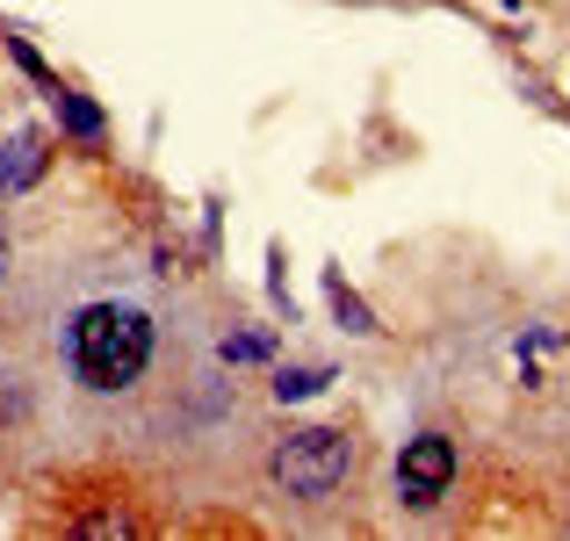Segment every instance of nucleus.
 I'll return each mask as SVG.
<instances>
[{"label": "nucleus", "instance_id": "7ed1b4c3", "mask_svg": "<svg viewBox=\"0 0 570 541\" xmlns=\"http://www.w3.org/2000/svg\"><path fill=\"white\" fill-rule=\"evenodd\" d=\"M448 484H455V447H448L441 433H419V441L397 455V499L404 505H433Z\"/></svg>", "mask_w": 570, "mask_h": 541}, {"label": "nucleus", "instance_id": "39448f33", "mask_svg": "<svg viewBox=\"0 0 570 541\" xmlns=\"http://www.w3.org/2000/svg\"><path fill=\"white\" fill-rule=\"evenodd\" d=\"M325 296H333V318L347 325V333H362V340H368V333H383V325H376V311H368L362 296L347 289V275H325Z\"/></svg>", "mask_w": 570, "mask_h": 541}, {"label": "nucleus", "instance_id": "f8f14e48", "mask_svg": "<svg viewBox=\"0 0 570 541\" xmlns=\"http://www.w3.org/2000/svg\"><path fill=\"white\" fill-rule=\"evenodd\" d=\"M267 296L289 304V275H282V246H267Z\"/></svg>", "mask_w": 570, "mask_h": 541}, {"label": "nucleus", "instance_id": "9d476101", "mask_svg": "<svg viewBox=\"0 0 570 541\" xmlns=\"http://www.w3.org/2000/svg\"><path fill=\"white\" fill-rule=\"evenodd\" d=\"M29 419V390H22V375H0V426H22Z\"/></svg>", "mask_w": 570, "mask_h": 541}, {"label": "nucleus", "instance_id": "ddd939ff", "mask_svg": "<svg viewBox=\"0 0 570 541\" xmlns=\"http://www.w3.org/2000/svg\"><path fill=\"white\" fill-rule=\"evenodd\" d=\"M0 275H8V238H0Z\"/></svg>", "mask_w": 570, "mask_h": 541}, {"label": "nucleus", "instance_id": "20e7f679", "mask_svg": "<svg viewBox=\"0 0 570 541\" xmlns=\"http://www.w3.org/2000/svg\"><path fill=\"white\" fill-rule=\"evenodd\" d=\"M43 167H51V153H43V138L37 130H14L8 145H0V195H22V188H37Z\"/></svg>", "mask_w": 570, "mask_h": 541}, {"label": "nucleus", "instance_id": "0eeeda50", "mask_svg": "<svg viewBox=\"0 0 570 541\" xmlns=\"http://www.w3.org/2000/svg\"><path fill=\"white\" fill-rule=\"evenodd\" d=\"M217 354H224V368H253V361L275 354V340H267V333H224Z\"/></svg>", "mask_w": 570, "mask_h": 541}, {"label": "nucleus", "instance_id": "f257e3e1", "mask_svg": "<svg viewBox=\"0 0 570 541\" xmlns=\"http://www.w3.org/2000/svg\"><path fill=\"white\" fill-rule=\"evenodd\" d=\"M153 361V318L138 304H87L72 318V368L87 390H130Z\"/></svg>", "mask_w": 570, "mask_h": 541}, {"label": "nucleus", "instance_id": "f03ea898", "mask_svg": "<svg viewBox=\"0 0 570 541\" xmlns=\"http://www.w3.org/2000/svg\"><path fill=\"white\" fill-rule=\"evenodd\" d=\"M347 470H354V441H347V433H333V426L289 433V441L275 447V462H267V476H275L289 499H304V505L333 499V491L347 484Z\"/></svg>", "mask_w": 570, "mask_h": 541}, {"label": "nucleus", "instance_id": "1a4fd4ad", "mask_svg": "<svg viewBox=\"0 0 570 541\" xmlns=\"http://www.w3.org/2000/svg\"><path fill=\"white\" fill-rule=\"evenodd\" d=\"M72 534H87V541H124V534H138V520H130L124 505H116V513H87Z\"/></svg>", "mask_w": 570, "mask_h": 541}, {"label": "nucleus", "instance_id": "9b49d317", "mask_svg": "<svg viewBox=\"0 0 570 541\" xmlns=\"http://www.w3.org/2000/svg\"><path fill=\"white\" fill-rule=\"evenodd\" d=\"M8 51H14V66H22V72H29V80H43V87H58V80H51V66H43V58H37V43H29V37H8Z\"/></svg>", "mask_w": 570, "mask_h": 541}, {"label": "nucleus", "instance_id": "423d86ee", "mask_svg": "<svg viewBox=\"0 0 570 541\" xmlns=\"http://www.w3.org/2000/svg\"><path fill=\"white\" fill-rule=\"evenodd\" d=\"M51 101H58V124L72 130V138H101V109L87 95H72V87H51Z\"/></svg>", "mask_w": 570, "mask_h": 541}, {"label": "nucleus", "instance_id": "6e6552de", "mask_svg": "<svg viewBox=\"0 0 570 541\" xmlns=\"http://www.w3.org/2000/svg\"><path fill=\"white\" fill-rule=\"evenodd\" d=\"M325 383H333L325 368H282V375H275V397H282V404H304V397H318Z\"/></svg>", "mask_w": 570, "mask_h": 541}]
</instances>
